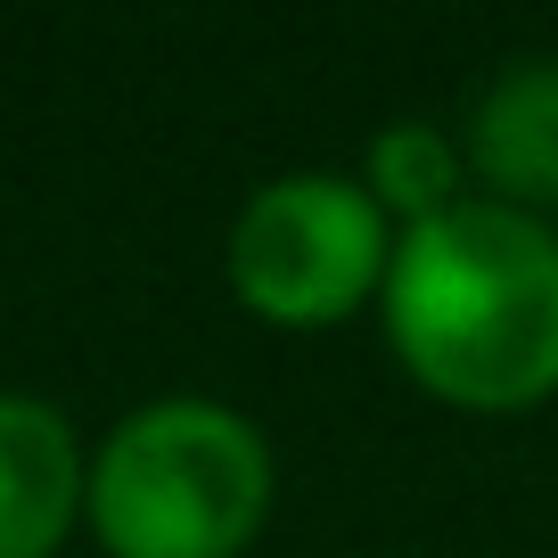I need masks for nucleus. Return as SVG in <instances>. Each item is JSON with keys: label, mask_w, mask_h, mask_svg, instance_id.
<instances>
[{"label": "nucleus", "mask_w": 558, "mask_h": 558, "mask_svg": "<svg viewBox=\"0 0 558 558\" xmlns=\"http://www.w3.org/2000/svg\"><path fill=\"white\" fill-rule=\"evenodd\" d=\"M386 345L418 395L452 411H534L558 395V230L501 197H460L452 214L395 239Z\"/></svg>", "instance_id": "1"}, {"label": "nucleus", "mask_w": 558, "mask_h": 558, "mask_svg": "<svg viewBox=\"0 0 558 558\" xmlns=\"http://www.w3.org/2000/svg\"><path fill=\"white\" fill-rule=\"evenodd\" d=\"M83 518L107 558H239L271 518V444L206 395L140 402L90 452Z\"/></svg>", "instance_id": "2"}, {"label": "nucleus", "mask_w": 558, "mask_h": 558, "mask_svg": "<svg viewBox=\"0 0 558 558\" xmlns=\"http://www.w3.org/2000/svg\"><path fill=\"white\" fill-rule=\"evenodd\" d=\"M230 296L271 329H337L386 296L395 230L386 206L345 173H279L239 206L222 239Z\"/></svg>", "instance_id": "3"}, {"label": "nucleus", "mask_w": 558, "mask_h": 558, "mask_svg": "<svg viewBox=\"0 0 558 558\" xmlns=\"http://www.w3.org/2000/svg\"><path fill=\"white\" fill-rule=\"evenodd\" d=\"M90 509L74 418L41 395H0V558H50Z\"/></svg>", "instance_id": "4"}, {"label": "nucleus", "mask_w": 558, "mask_h": 558, "mask_svg": "<svg viewBox=\"0 0 558 558\" xmlns=\"http://www.w3.org/2000/svg\"><path fill=\"white\" fill-rule=\"evenodd\" d=\"M469 173L518 214L550 222L558 206V58H518L476 90L469 116Z\"/></svg>", "instance_id": "5"}, {"label": "nucleus", "mask_w": 558, "mask_h": 558, "mask_svg": "<svg viewBox=\"0 0 558 558\" xmlns=\"http://www.w3.org/2000/svg\"><path fill=\"white\" fill-rule=\"evenodd\" d=\"M460 181H469V148L436 123H386L362 157V190L378 197L386 214H402V230L436 222V214L460 206Z\"/></svg>", "instance_id": "6"}]
</instances>
